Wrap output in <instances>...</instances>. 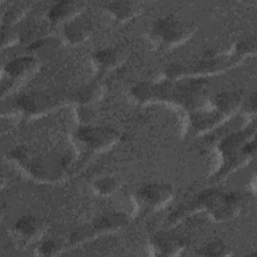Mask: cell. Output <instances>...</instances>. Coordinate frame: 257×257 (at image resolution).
<instances>
[{
	"label": "cell",
	"mask_w": 257,
	"mask_h": 257,
	"mask_svg": "<svg viewBox=\"0 0 257 257\" xmlns=\"http://www.w3.org/2000/svg\"><path fill=\"white\" fill-rule=\"evenodd\" d=\"M205 84L206 82L202 79L163 84L144 82L137 85L133 89V93L140 101L145 102L160 98L183 105L187 109H192V112H195L198 108L203 107L206 101L207 89Z\"/></svg>",
	"instance_id": "cell-1"
},
{
	"label": "cell",
	"mask_w": 257,
	"mask_h": 257,
	"mask_svg": "<svg viewBox=\"0 0 257 257\" xmlns=\"http://www.w3.org/2000/svg\"><path fill=\"white\" fill-rule=\"evenodd\" d=\"M10 155L31 177L46 182L59 179L70 163L67 154L54 149L36 150L18 147Z\"/></svg>",
	"instance_id": "cell-2"
},
{
	"label": "cell",
	"mask_w": 257,
	"mask_h": 257,
	"mask_svg": "<svg viewBox=\"0 0 257 257\" xmlns=\"http://www.w3.org/2000/svg\"><path fill=\"white\" fill-rule=\"evenodd\" d=\"M254 42L242 41L237 44L234 54L220 56L208 52L200 60L171 65L167 70V75L168 77H180L192 73H213L220 71L238 62L243 55L250 53L251 50L254 51Z\"/></svg>",
	"instance_id": "cell-3"
},
{
	"label": "cell",
	"mask_w": 257,
	"mask_h": 257,
	"mask_svg": "<svg viewBox=\"0 0 257 257\" xmlns=\"http://www.w3.org/2000/svg\"><path fill=\"white\" fill-rule=\"evenodd\" d=\"M193 33L192 23L170 15L155 21L150 31V39L157 47L171 48L186 41Z\"/></svg>",
	"instance_id": "cell-4"
},
{
	"label": "cell",
	"mask_w": 257,
	"mask_h": 257,
	"mask_svg": "<svg viewBox=\"0 0 257 257\" xmlns=\"http://www.w3.org/2000/svg\"><path fill=\"white\" fill-rule=\"evenodd\" d=\"M249 132L236 133L224 139L220 145V150L224 158V166L218 175H227L243 161L254 153L255 143L247 140Z\"/></svg>",
	"instance_id": "cell-5"
},
{
	"label": "cell",
	"mask_w": 257,
	"mask_h": 257,
	"mask_svg": "<svg viewBox=\"0 0 257 257\" xmlns=\"http://www.w3.org/2000/svg\"><path fill=\"white\" fill-rule=\"evenodd\" d=\"M127 223V218L122 213L107 212L95 217L90 223L78 228L71 234L69 244L75 245L91 239L97 235L113 232Z\"/></svg>",
	"instance_id": "cell-6"
},
{
	"label": "cell",
	"mask_w": 257,
	"mask_h": 257,
	"mask_svg": "<svg viewBox=\"0 0 257 257\" xmlns=\"http://www.w3.org/2000/svg\"><path fill=\"white\" fill-rule=\"evenodd\" d=\"M173 196V189L168 184H148L138 190L136 201L143 212L157 210L165 206Z\"/></svg>",
	"instance_id": "cell-7"
},
{
	"label": "cell",
	"mask_w": 257,
	"mask_h": 257,
	"mask_svg": "<svg viewBox=\"0 0 257 257\" xmlns=\"http://www.w3.org/2000/svg\"><path fill=\"white\" fill-rule=\"evenodd\" d=\"M64 94L59 92H31L22 95L17 100V106L26 114L33 115L49 110L64 100Z\"/></svg>",
	"instance_id": "cell-8"
},
{
	"label": "cell",
	"mask_w": 257,
	"mask_h": 257,
	"mask_svg": "<svg viewBox=\"0 0 257 257\" xmlns=\"http://www.w3.org/2000/svg\"><path fill=\"white\" fill-rule=\"evenodd\" d=\"M78 143L87 151H100L117 140V133L108 127H80L76 135Z\"/></svg>",
	"instance_id": "cell-9"
},
{
	"label": "cell",
	"mask_w": 257,
	"mask_h": 257,
	"mask_svg": "<svg viewBox=\"0 0 257 257\" xmlns=\"http://www.w3.org/2000/svg\"><path fill=\"white\" fill-rule=\"evenodd\" d=\"M37 62L33 57L21 56L8 62L2 73V95L13 88L17 82L28 76L36 67Z\"/></svg>",
	"instance_id": "cell-10"
},
{
	"label": "cell",
	"mask_w": 257,
	"mask_h": 257,
	"mask_svg": "<svg viewBox=\"0 0 257 257\" xmlns=\"http://www.w3.org/2000/svg\"><path fill=\"white\" fill-rule=\"evenodd\" d=\"M44 229L45 224L41 219L34 216H25L14 224L12 232L15 240L26 245L39 239Z\"/></svg>",
	"instance_id": "cell-11"
},
{
	"label": "cell",
	"mask_w": 257,
	"mask_h": 257,
	"mask_svg": "<svg viewBox=\"0 0 257 257\" xmlns=\"http://www.w3.org/2000/svg\"><path fill=\"white\" fill-rule=\"evenodd\" d=\"M151 248L155 255L176 256L185 250L186 243L180 236L159 232L152 237Z\"/></svg>",
	"instance_id": "cell-12"
},
{
	"label": "cell",
	"mask_w": 257,
	"mask_h": 257,
	"mask_svg": "<svg viewBox=\"0 0 257 257\" xmlns=\"http://www.w3.org/2000/svg\"><path fill=\"white\" fill-rule=\"evenodd\" d=\"M92 32V23L85 15L75 16L63 27V35L70 43L84 41Z\"/></svg>",
	"instance_id": "cell-13"
},
{
	"label": "cell",
	"mask_w": 257,
	"mask_h": 257,
	"mask_svg": "<svg viewBox=\"0 0 257 257\" xmlns=\"http://www.w3.org/2000/svg\"><path fill=\"white\" fill-rule=\"evenodd\" d=\"M82 4L79 2H59L49 11V19L52 23H58L73 15L78 14Z\"/></svg>",
	"instance_id": "cell-14"
},
{
	"label": "cell",
	"mask_w": 257,
	"mask_h": 257,
	"mask_svg": "<svg viewBox=\"0 0 257 257\" xmlns=\"http://www.w3.org/2000/svg\"><path fill=\"white\" fill-rule=\"evenodd\" d=\"M121 59V52L117 49H105L94 53L93 61L100 71H105L107 69L115 66Z\"/></svg>",
	"instance_id": "cell-15"
},
{
	"label": "cell",
	"mask_w": 257,
	"mask_h": 257,
	"mask_svg": "<svg viewBox=\"0 0 257 257\" xmlns=\"http://www.w3.org/2000/svg\"><path fill=\"white\" fill-rule=\"evenodd\" d=\"M140 9L139 4L136 2L117 1L107 4V10L110 12V14L122 21L134 17L136 14H138Z\"/></svg>",
	"instance_id": "cell-16"
},
{
	"label": "cell",
	"mask_w": 257,
	"mask_h": 257,
	"mask_svg": "<svg viewBox=\"0 0 257 257\" xmlns=\"http://www.w3.org/2000/svg\"><path fill=\"white\" fill-rule=\"evenodd\" d=\"M231 254L227 245L223 243L221 240H216L209 242L204 247H202L198 255H204V256H226Z\"/></svg>",
	"instance_id": "cell-17"
},
{
	"label": "cell",
	"mask_w": 257,
	"mask_h": 257,
	"mask_svg": "<svg viewBox=\"0 0 257 257\" xmlns=\"http://www.w3.org/2000/svg\"><path fill=\"white\" fill-rule=\"evenodd\" d=\"M62 250V244L59 240L54 238H48L42 240L36 249L37 255L41 256H53L57 255Z\"/></svg>",
	"instance_id": "cell-18"
},
{
	"label": "cell",
	"mask_w": 257,
	"mask_h": 257,
	"mask_svg": "<svg viewBox=\"0 0 257 257\" xmlns=\"http://www.w3.org/2000/svg\"><path fill=\"white\" fill-rule=\"evenodd\" d=\"M94 190L101 195H109L112 194L117 188V182L114 178L105 177L101 178L94 182L93 184Z\"/></svg>",
	"instance_id": "cell-19"
},
{
	"label": "cell",
	"mask_w": 257,
	"mask_h": 257,
	"mask_svg": "<svg viewBox=\"0 0 257 257\" xmlns=\"http://www.w3.org/2000/svg\"><path fill=\"white\" fill-rule=\"evenodd\" d=\"M100 91V87L97 84H91L80 90L75 96L79 102H88L93 100Z\"/></svg>",
	"instance_id": "cell-20"
}]
</instances>
